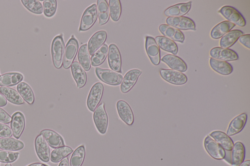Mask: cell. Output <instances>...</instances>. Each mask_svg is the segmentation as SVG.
I'll return each mask as SVG.
<instances>
[{"instance_id":"cell-1","label":"cell","mask_w":250,"mask_h":166,"mask_svg":"<svg viewBox=\"0 0 250 166\" xmlns=\"http://www.w3.org/2000/svg\"><path fill=\"white\" fill-rule=\"evenodd\" d=\"M65 51V43L63 37L61 35L56 36L51 44V55L52 61L56 69H60L63 63Z\"/></svg>"},{"instance_id":"cell-2","label":"cell","mask_w":250,"mask_h":166,"mask_svg":"<svg viewBox=\"0 0 250 166\" xmlns=\"http://www.w3.org/2000/svg\"><path fill=\"white\" fill-rule=\"evenodd\" d=\"M96 74L100 80L105 84L112 86L120 85L123 78L119 73L111 70L99 67L96 69Z\"/></svg>"},{"instance_id":"cell-3","label":"cell","mask_w":250,"mask_h":166,"mask_svg":"<svg viewBox=\"0 0 250 166\" xmlns=\"http://www.w3.org/2000/svg\"><path fill=\"white\" fill-rule=\"evenodd\" d=\"M98 18L97 6L94 4L88 7L83 14L79 31H86L91 29L96 23Z\"/></svg>"},{"instance_id":"cell-4","label":"cell","mask_w":250,"mask_h":166,"mask_svg":"<svg viewBox=\"0 0 250 166\" xmlns=\"http://www.w3.org/2000/svg\"><path fill=\"white\" fill-rule=\"evenodd\" d=\"M93 118L95 124L99 132L102 135H105L108 127L109 119L104 103L98 106L94 112Z\"/></svg>"},{"instance_id":"cell-5","label":"cell","mask_w":250,"mask_h":166,"mask_svg":"<svg viewBox=\"0 0 250 166\" xmlns=\"http://www.w3.org/2000/svg\"><path fill=\"white\" fill-rule=\"evenodd\" d=\"M160 74L164 80L174 85H183L188 81V77L184 74L172 69H161Z\"/></svg>"},{"instance_id":"cell-6","label":"cell","mask_w":250,"mask_h":166,"mask_svg":"<svg viewBox=\"0 0 250 166\" xmlns=\"http://www.w3.org/2000/svg\"><path fill=\"white\" fill-rule=\"evenodd\" d=\"M104 87L102 83L97 82L91 90L87 105L91 112H95L100 104L104 93Z\"/></svg>"},{"instance_id":"cell-7","label":"cell","mask_w":250,"mask_h":166,"mask_svg":"<svg viewBox=\"0 0 250 166\" xmlns=\"http://www.w3.org/2000/svg\"><path fill=\"white\" fill-rule=\"evenodd\" d=\"M229 22L240 27L246 26L245 19L242 15L235 8L231 6H224L218 11Z\"/></svg>"},{"instance_id":"cell-8","label":"cell","mask_w":250,"mask_h":166,"mask_svg":"<svg viewBox=\"0 0 250 166\" xmlns=\"http://www.w3.org/2000/svg\"><path fill=\"white\" fill-rule=\"evenodd\" d=\"M78 49V42L73 36H72L66 46L63 63L65 69H67L71 67L77 54Z\"/></svg>"},{"instance_id":"cell-9","label":"cell","mask_w":250,"mask_h":166,"mask_svg":"<svg viewBox=\"0 0 250 166\" xmlns=\"http://www.w3.org/2000/svg\"><path fill=\"white\" fill-rule=\"evenodd\" d=\"M204 145L206 151L212 158L217 160H222L225 158L226 156L225 150L210 136H207L205 137Z\"/></svg>"},{"instance_id":"cell-10","label":"cell","mask_w":250,"mask_h":166,"mask_svg":"<svg viewBox=\"0 0 250 166\" xmlns=\"http://www.w3.org/2000/svg\"><path fill=\"white\" fill-rule=\"evenodd\" d=\"M142 72L137 69L129 71L125 75L121 83L120 90L122 93L130 91L136 85L139 77Z\"/></svg>"},{"instance_id":"cell-11","label":"cell","mask_w":250,"mask_h":166,"mask_svg":"<svg viewBox=\"0 0 250 166\" xmlns=\"http://www.w3.org/2000/svg\"><path fill=\"white\" fill-rule=\"evenodd\" d=\"M145 48L147 54L151 63L154 65H158L161 60L160 50L153 37H146Z\"/></svg>"},{"instance_id":"cell-12","label":"cell","mask_w":250,"mask_h":166,"mask_svg":"<svg viewBox=\"0 0 250 166\" xmlns=\"http://www.w3.org/2000/svg\"><path fill=\"white\" fill-rule=\"evenodd\" d=\"M108 63L113 71L122 73V58L120 52L115 44L110 45L108 50Z\"/></svg>"},{"instance_id":"cell-13","label":"cell","mask_w":250,"mask_h":166,"mask_svg":"<svg viewBox=\"0 0 250 166\" xmlns=\"http://www.w3.org/2000/svg\"><path fill=\"white\" fill-rule=\"evenodd\" d=\"M168 25L179 30H196L195 22L190 18L186 17H169L166 20Z\"/></svg>"},{"instance_id":"cell-14","label":"cell","mask_w":250,"mask_h":166,"mask_svg":"<svg viewBox=\"0 0 250 166\" xmlns=\"http://www.w3.org/2000/svg\"><path fill=\"white\" fill-rule=\"evenodd\" d=\"M211 58L225 61L237 60L239 58L237 54L229 48L217 47L212 49L210 52Z\"/></svg>"},{"instance_id":"cell-15","label":"cell","mask_w":250,"mask_h":166,"mask_svg":"<svg viewBox=\"0 0 250 166\" xmlns=\"http://www.w3.org/2000/svg\"><path fill=\"white\" fill-rule=\"evenodd\" d=\"M117 107L120 119L128 125L132 126L134 123V118L130 105L124 101L120 100L117 103Z\"/></svg>"},{"instance_id":"cell-16","label":"cell","mask_w":250,"mask_h":166,"mask_svg":"<svg viewBox=\"0 0 250 166\" xmlns=\"http://www.w3.org/2000/svg\"><path fill=\"white\" fill-rule=\"evenodd\" d=\"M35 147L39 158L44 162H49L50 158V149L48 144L41 134L35 139Z\"/></svg>"},{"instance_id":"cell-17","label":"cell","mask_w":250,"mask_h":166,"mask_svg":"<svg viewBox=\"0 0 250 166\" xmlns=\"http://www.w3.org/2000/svg\"><path fill=\"white\" fill-rule=\"evenodd\" d=\"M71 71L77 88L79 89L84 88L87 82V75L84 69L79 62L75 61L71 66Z\"/></svg>"},{"instance_id":"cell-18","label":"cell","mask_w":250,"mask_h":166,"mask_svg":"<svg viewBox=\"0 0 250 166\" xmlns=\"http://www.w3.org/2000/svg\"><path fill=\"white\" fill-rule=\"evenodd\" d=\"M161 60L167 64L172 70L183 73L188 69L186 62L182 58L176 55H166L162 58Z\"/></svg>"},{"instance_id":"cell-19","label":"cell","mask_w":250,"mask_h":166,"mask_svg":"<svg viewBox=\"0 0 250 166\" xmlns=\"http://www.w3.org/2000/svg\"><path fill=\"white\" fill-rule=\"evenodd\" d=\"M107 39V33L104 30L99 31L91 38L87 45L88 50L90 55L93 54L102 46Z\"/></svg>"},{"instance_id":"cell-20","label":"cell","mask_w":250,"mask_h":166,"mask_svg":"<svg viewBox=\"0 0 250 166\" xmlns=\"http://www.w3.org/2000/svg\"><path fill=\"white\" fill-rule=\"evenodd\" d=\"M25 118L22 113L17 112L13 115L11 126L15 137L19 139L21 137L25 130Z\"/></svg>"},{"instance_id":"cell-21","label":"cell","mask_w":250,"mask_h":166,"mask_svg":"<svg viewBox=\"0 0 250 166\" xmlns=\"http://www.w3.org/2000/svg\"><path fill=\"white\" fill-rule=\"evenodd\" d=\"M159 30L163 36L168 38L173 41L183 43L185 41V36L181 30L168 25H160Z\"/></svg>"},{"instance_id":"cell-22","label":"cell","mask_w":250,"mask_h":166,"mask_svg":"<svg viewBox=\"0 0 250 166\" xmlns=\"http://www.w3.org/2000/svg\"><path fill=\"white\" fill-rule=\"evenodd\" d=\"M44 139L52 148L56 149L65 145L62 137L56 132L50 130L45 129L40 132Z\"/></svg>"},{"instance_id":"cell-23","label":"cell","mask_w":250,"mask_h":166,"mask_svg":"<svg viewBox=\"0 0 250 166\" xmlns=\"http://www.w3.org/2000/svg\"><path fill=\"white\" fill-rule=\"evenodd\" d=\"M248 116L246 113H242L234 118L230 123L226 134L233 136L239 133L245 127Z\"/></svg>"},{"instance_id":"cell-24","label":"cell","mask_w":250,"mask_h":166,"mask_svg":"<svg viewBox=\"0 0 250 166\" xmlns=\"http://www.w3.org/2000/svg\"><path fill=\"white\" fill-rule=\"evenodd\" d=\"M191 7L192 2L179 4L166 9L164 15L168 18L183 17L189 12Z\"/></svg>"},{"instance_id":"cell-25","label":"cell","mask_w":250,"mask_h":166,"mask_svg":"<svg viewBox=\"0 0 250 166\" xmlns=\"http://www.w3.org/2000/svg\"><path fill=\"white\" fill-rule=\"evenodd\" d=\"M231 153L232 166H239L244 160L245 148L243 144L237 141L233 144Z\"/></svg>"},{"instance_id":"cell-26","label":"cell","mask_w":250,"mask_h":166,"mask_svg":"<svg viewBox=\"0 0 250 166\" xmlns=\"http://www.w3.org/2000/svg\"><path fill=\"white\" fill-rule=\"evenodd\" d=\"M214 140L220 145L223 149L230 151L232 150L233 146V142L231 138L224 132L216 131L212 132L210 134Z\"/></svg>"},{"instance_id":"cell-27","label":"cell","mask_w":250,"mask_h":166,"mask_svg":"<svg viewBox=\"0 0 250 166\" xmlns=\"http://www.w3.org/2000/svg\"><path fill=\"white\" fill-rule=\"evenodd\" d=\"M23 75L19 73H9L0 76V86L2 87H13L20 84L23 80Z\"/></svg>"},{"instance_id":"cell-28","label":"cell","mask_w":250,"mask_h":166,"mask_svg":"<svg viewBox=\"0 0 250 166\" xmlns=\"http://www.w3.org/2000/svg\"><path fill=\"white\" fill-rule=\"evenodd\" d=\"M210 65L213 70L222 75H229L233 71V66L229 63L213 58L210 59Z\"/></svg>"},{"instance_id":"cell-29","label":"cell","mask_w":250,"mask_h":166,"mask_svg":"<svg viewBox=\"0 0 250 166\" xmlns=\"http://www.w3.org/2000/svg\"><path fill=\"white\" fill-rule=\"evenodd\" d=\"M155 40L159 48L163 50L172 53L174 55L178 53V45L170 39L163 36H159L156 37Z\"/></svg>"},{"instance_id":"cell-30","label":"cell","mask_w":250,"mask_h":166,"mask_svg":"<svg viewBox=\"0 0 250 166\" xmlns=\"http://www.w3.org/2000/svg\"><path fill=\"white\" fill-rule=\"evenodd\" d=\"M1 93L9 102L16 105H22L24 104V100L19 93L13 89L2 87L0 88Z\"/></svg>"},{"instance_id":"cell-31","label":"cell","mask_w":250,"mask_h":166,"mask_svg":"<svg viewBox=\"0 0 250 166\" xmlns=\"http://www.w3.org/2000/svg\"><path fill=\"white\" fill-rule=\"evenodd\" d=\"M235 26V25L227 21L221 22L212 29L211 36L214 39H219L230 31Z\"/></svg>"},{"instance_id":"cell-32","label":"cell","mask_w":250,"mask_h":166,"mask_svg":"<svg viewBox=\"0 0 250 166\" xmlns=\"http://www.w3.org/2000/svg\"><path fill=\"white\" fill-rule=\"evenodd\" d=\"M243 34V32L240 30H231L221 38L220 41L221 47L229 48L236 43L239 38Z\"/></svg>"},{"instance_id":"cell-33","label":"cell","mask_w":250,"mask_h":166,"mask_svg":"<svg viewBox=\"0 0 250 166\" xmlns=\"http://www.w3.org/2000/svg\"><path fill=\"white\" fill-rule=\"evenodd\" d=\"M24 146L23 142L14 138H0V149L4 150L18 151L23 149Z\"/></svg>"},{"instance_id":"cell-34","label":"cell","mask_w":250,"mask_h":166,"mask_svg":"<svg viewBox=\"0 0 250 166\" xmlns=\"http://www.w3.org/2000/svg\"><path fill=\"white\" fill-rule=\"evenodd\" d=\"M78 59L79 64L86 71H89L91 68L90 55L88 50L87 44L82 45L78 51Z\"/></svg>"},{"instance_id":"cell-35","label":"cell","mask_w":250,"mask_h":166,"mask_svg":"<svg viewBox=\"0 0 250 166\" xmlns=\"http://www.w3.org/2000/svg\"><path fill=\"white\" fill-rule=\"evenodd\" d=\"M99 25L106 24L110 19L109 5L106 0H98L97 6Z\"/></svg>"},{"instance_id":"cell-36","label":"cell","mask_w":250,"mask_h":166,"mask_svg":"<svg viewBox=\"0 0 250 166\" xmlns=\"http://www.w3.org/2000/svg\"><path fill=\"white\" fill-rule=\"evenodd\" d=\"M17 90L18 92L26 103L30 105L33 104L35 100L34 93L27 83L20 82L17 87Z\"/></svg>"},{"instance_id":"cell-37","label":"cell","mask_w":250,"mask_h":166,"mask_svg":"<svg viewBox=\"0 0 250 166\" xmlns=\"http://www.w3.org/2000/svg\"><path fill=\"white\" fill-rule=\"evenodd\" d=\"M108 50L109 48L107 45L104 44L101 46L91 57V65L96 67L103 64L107 57Z\"/></svg>"},{"instance_id":"cell-38","label":"cell","mask_w":250,"mask_h":166,"mask_svg":"<svg viewBox=\"0 0 250 166\" xmlns=\"http://www.w3.org/2000/svg\"><path fill=\"white\" fill-rule=\"evenodd\" d=\"M72 152V149L68 146H64L56 148L51 153L50 160L53 163H58Z\"/></svg>"},{"instance_id":"cell-39","label":"cell","mask_w":250,"mask_h":166,"mask_svg":"<svg viewBox=\"0 0 250 166\" xmlns=\"http://www.w3.org/2000/svg\"><path fill=\"white\" fill-rule=\"evenodd\" d=\"M86 156V150L84 145L78 147L73 152L70 160V166H81Z\"/></svg>"},{"instance_id":"cell-40","label":"cell","mask_w":250,"mask_h":166,"mask_svg":"<svg viewBox=\"0 0 250 166\" xmlns=\"http://www.w3.org/2000/svg\"><path fill=\"white\" fill-rule=\"evenodd\" d=\"M110 15L114 22L118 21L122 13V7L119 0H110L109 5Z\"/></svg>"},{"instance_id":"cell-41","label":"cell","mask_w":250,"mask_h":166,"mask_svg":"<svg viewBox=\"0 0 250 166\" xmlns=\"http://www.w3.org/2000/svg\"><path fill=\"white\" fill-rule=\"evenodd\" d=\"M23 6L30 12L35 15H41L43 13V7L38 0H22Z\"/></svg>"},{"instance_id":"cell-42","label":"cell","mask_w":250,"mask_h":166,"mask_svg":"<svg viewBox=\"0 0 250 166\" xmlns=\"http://www.w3.org/2000/svg\"><path fill=\"white\" fill-rule=\"evenodd\" d=\"M57 3L56 0H45L43 2V12L47 17H51L56 13Z\"/></svg>"},{"instance_id":"cell-43","label":"cell","mask_w":250,"mask_h":166,"mask_svg":"<svg viewBox=\"0 0 250 166\" xmlns=\"http://www.w3.org/2000/svg\"><path fill=\"white\" fill-rule=\"evenodd\" d=\"M19 155V152L0 150V162L5 163L16 161Z\"/></svg>"},{"instance_id":"cell-44","label":"cell","mask_w":250,"mask_h":166,"mask_svg":"<svg viewBox=\"0 0 250 166\" xmlns=\"http://www.w3.org/2000/svg\"><path fill=\"white\" fill-rule=\"evenodd\" d=\"M13 135V131L9 126L0 123V137H11Z\"/></svg>"},{"instance_id":"cell-45","label":"cell","mask_w":250,"mask_h":166,"mask_svg":"<svg viewBox=\"0 0 250 166\" xmlns=\"http://www.w3.org/2000/svg\"><path fill=\"white\" fill-rule=\"evenodd\" d=\"M12 121V117L5 110L0 108V122L9 124Z\"/></svg>"},{"instance_id":"cell-46","label":"cell","mask_w":250,"mask_h":166,"mask_svg":"<svg viewBox=\"0 0 250 166\" xmlns=\"http://www.w3.org/2000/svg\"><path fill=\"white\" fill-rule=\"evenodd\" d=\"M250 35L248 34L241 36L239 38L238 41L241 44L249 49L250 48Z\"/></svg>"},{"instance_id":"cell-47","label":"cell","mask_w":250,"mask_h":166,"mask_svg":"<svg viewBox=\"0 0 250 166\" xmlns=\"http://www.w3.org/2000/svg\"><path fill=\"white\" fill-rule=\"evenodd\" d=\"M7 105V99L1 93H0V107L5 106Z\"/></svg>"},{"instance_id":"cell-48","label":"cell","mask_w":250,"mask_h":166,"mask_svg":"<svg viewBox=\"0 0 250 166\" xmlns=\"http://www.w3.org/2000/svg\"><path fill=\"white\" fill-rule=\"evenodd\" d=\"M58 166H70L68 158L66 157L63 159L61 161Z\"/></svg>"},{"instance_id":"cell-49","label":"cell","mask_w":250,"mask_h":166,"mask_svg":"<svg viewBox=\"0 0 250 166\" xmlns=\"http://www.w3.org/2000/svg\"><path fill=\"white\" fill-rule=\"evenodd\" d=\"M250 161L249 160L243 161L239 166H250Z\"/></svg>"},{"instance_id":"cell-50","label":"cell","mask_w":250,"mask_h":166,"mask_svg":"<svg viewBox=\"0 0 250 166\" xmlns=\"http://www.w3.org/2000/svg\"><path fill=\"white\" fill-rule=\"evenodd\" d=\"M43 164L40 163H35L29 165L28 166H42Z\"/></svg>"},{"instance_id":"cell-51","label":"cell","mask_w":250,"mask_h":166,"mask_svg":"<svg viewBox=\"0 0 250 166\" xmlns=\"http://www.w3.org/2000/svg\"><path fill=\"white\" fill-rule=\"evenodd\" d=\"M5 166H12V164H7V165H6Z\"/></svg>"},{"instance_id":"cell-52","label":"cell","mask_w":250,"mask_h":166,"mask_svg":"<svg viewBox=\"0 0 250 166\" xmlns=\"http://www.w3.org/2000/svg\"><path fill=\"white\" fill-rule=\"evenodd\" d=\"M42 166H49L45 165V164H43Z\"/></svg>"},{"instance_id":"cell-53","label":"cell","mask_w":250,"mask_h":166,"mask_svg":"<svg viewBox=\"0 0 250 166\" xmlns=\"http://www.w3.org/2000/svg\"><path fill=\"white\" fill-rule=\"evenodd\" d=\"M0 76H1V75H0Z\"/></svg>"}]
</instances>
